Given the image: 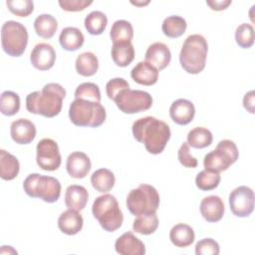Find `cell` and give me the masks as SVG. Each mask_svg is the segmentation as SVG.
Wrapping results in <instances>:
<instances>
[{
  "instance_id": "cell-1",
  "label": "cell",
  "mask_w": 255,
  "mask_h": 255,
  "mask_svg": "<svg viewBox=\"0 0 255 255\" xmlns=\"http://www.w3.org/2000/svg\"><path fill=\"white\" fill-rule=\"evenodd\" d=\"M133 137L144 144L151 154H159L165 148L170 138L169 126L154 117H144L136 120L131 127Z\"/></svg>"
},
{
  "instance_id": "cell-2",
  "label": "cell",
  "mask_w": 255,
  "mask_h": 255,
  "mask_svg": "<svg viewBox=\"0 0 255 255\" xmlns=\"http://www.w3.org/2000/svg\"><path fill=\"white\" fill-rule=\"evenodd\" d=\"M65 97L66 91L60 84L49 83L27 96L26 109L31 114L54 118L60 114Z\"/></svg>"
},
{
  "instance_id": "cell-3",
  "label": "cell",
  "mask_w": 255,
  "mask_h": 255,
  "mask_svg": "<svg viewBox=\"0 0 255 255\" xmlns=\"http://www.w3.org/2000/svg\"><path fill=\"white\" fill-rule=\"evenodd\" d=\"M208 45L205 38L199 34L188 36L182 44L179 62L181 67L188 74L196 75L205 68Z\"/></svg>"
},
{
  "instance_id": "cell-4",
  "label": "cell",
  "mask_w": 255,
  "mask_h": 255,
  "mask_svg": "<svg viewBox=\"0 0 255 255\" xmlns=\"http://www.w3.org/2000/svg\"><path fill=\"white\" fill-rule=\"evenodd\" d=\"M106 110L98 102L75 99L69 108V118L78 127L98 128L106 121Z\"/></svg>"
},
{
  "instance_id": "cell-5",
  "label": "cell",
  "mask_w": 255,
  "mask_h": 255,
  "mask_svg": "<svg viewBox=\"0 0 255 255\" xmlns=\"http://www.w3.org/2000/svg\"><path fill=\"white\" fill-rule=\"evenodd\" d=\"M92 212L102 228L108 232L118 230L123 224L124 214L117 198L112 194L98 196L93 203Z\"/></svg>"
},
{
  "instance_id": "cell-6",
  "label": "cell",
  "mask_w": 255,
  "mask_h": 255,
  "mask_svg": "<svg viewBox=\"0 0 255 255\" xmlns=\"http://www.w3.org/2000/svg\"><path fill=\"white\" fill-rule=\"evenodd\" d=\"M23 188L26 194L33 198H40L45 202H56L61 195V183L53 177L39 173L29 174L24 182Z\"/></svg>"
},
{
  "instance_id": "cell-7",
  "label": "cell",
  "mask_w": 255,
  "mask_h": 255,
  "mask_svg": "<svg viewBox=\"0 0 255 255\" xmlns=\"http://www.w3.org/2000/svg\"><path fill=\"white\" fill-rule=\"evenodd\" d=\"M159 194L149 184H140L129 191L127 196V207L131 214L139 216L156 212L159 206Z\"/></svg>"
},
{
  "instance_id": "cell-8",
  "label": "cell",
  "mask_w": 255,
  "mask_h": 255,
  "mask_svg": "<svg viewBox=\"0 0 255 255\" xmlns=\"http://www.w3.org/2000/svg\"><path fill=\"white\" fill-rule=\"evenodd\" d=\"M28 31L17 21H6L1 28V45L3 51L11 57L23 55L28 44Z\"/></svg>"
},
{
  "instance_id": "cell-9",
  "label": "cell",
  "mask_w": 255,
  "mask_h": 255,
  "mask_svg": "<svg viewBox=\"0 0 255 255\" xmlns=\"http://www.w3.org/2000/svg\"><path fill=\"white\" fill-rule=\"evenodd\" d=\"M117 107L125 114H136L147 111L152 106V98L149 93L140 90L125 89L114 99Z\"/></svg>"
},
{
  "instance_id": "cell-10",
  "label": "cell",
  "mask_w": 255,
  "mask_h": 255,
  "mask_svg": "<svg viewBox=\"0 0 255 255\" xmlns=\"http://www.w3.org/2000/svg\"><path fill=\"white\" fill-rule=\"evenodd\" d=\"M37 164L43 170L54 171L58 169L62 162L58 143L52 138L41 139L36 147Z\"/></svg>"
},
{
  "instance_id": "cell-11",
  "label": "cell",
  "mask_w": 255,
  "mask_h": 255,
  "mask_svg": "<svg viewBox=\"0 0 255 255\" xmlns=\"http://www.w3.org/2000/svg\"><path fill=\"white\" fill-rule=\"evenodd\" d=\"M229 206L235 216H249L254 210V191L246 185L236 187L229 194Z\"/></svg>"
},
{
  "instance_id": "cell-12",
  "label": "cell",
  "mask_w": 255,
  "mask_h": 255,
  "mask_svg": "<svg viewBox=\"0 0 255 255\" xmlns=\"http://www.w3.org/2000/svg\"><path fill=\"white\" fill-rule=\"evenodd\" d=\"M30 61L34 68L40 71L50 70L56 61V52L48 43L37 44L30 55Z\"/></svg>"
},
{
  "instance_id": "cell-13",
  "label": "cell",
  "mask_w": 255,
  "mask_h": 255,
  "mask_svg": "<svg viewBox=\"0 0 255 255\" xmlns=\"http://www.w3.org/2000/svg\"><path fill=\"white\" fill-rule=\"evenodd\" d=\"M36 127L28 119H18L11 124L10 134L18 144H28L36 136Z\"/></svg>"
},
{
  "instance_id": "cell-14",
  "label": "cell",
  "mask_w": 255,
  "mask_h": 255,
  "mask_svg": "<svg viewBox=\"0 0 255 255\" xmlns=\"http://www.w3.org/2000/svg\"><path fill=\"white\" fill-rule=\"evenodd\" d=\"M145 62L151 64L158 71L165 69L171 60V53L169 48L161 42L151 44L145 52Z\"/></svg>"
},
{
  "instance_id": "cell-15",
  "label": "cell",
  "mask_w": 255,
  "mask_h": 255,
  "mask_svg": "<svg viewBox=\"0 0 255 255\" xmlns=\"http://www.w3.org/2000/svg\"><path fill=\"white\" fill-rule=\"evenodd\" d=\"M91 160L83 151H74L69 154L66 168L69 175L73 178H84L91 169Z\"/></svg>"
},
{
  "instance_id": "cell-16",
  "label": "cell",
  "mask_w": 255,
  "mask_h": 255,
  "mask_svg": "<svg viewBox=\"0 0 255 255\" xmlns=\"http://www.w3.org/2000/svg\"><path fill=\"white\" fill-rule=\"evenodd\" d=\"M115 249L121 255H143L145 253L144 244L130 231L124 233L116 240Z\"/></svg>"
},
{
  "instance_id": "cell-17",
  "label": "cell",
  "mask_w": 255,
  "mask_h": 255,
  "mask_svg": "<svg viewBox=\"0 0 255 255\" xmlns=\"http://www.w3.org/2000/svg\"><path fill=\"white\" fill-rule=\"evenodd\" d=\"M169 116L171 120L179 126L188 125L195 116L194 105L186 99H178L171 104Z\"/></svg>"
},
{
  "instance_id": "cell-18",
  "label": "cell",
  "mask_w": 255,
  "mask_h": 255,
  "mask_svg": "<svg viewBox=\"0 0 255 255\" xmlns=\"http://www.w3.org/2000/svg\"><path fill=\"white\" fill-rule=\"evenodd\" d=\"M200 213L207 222H217L224 215V203L217 195L204 197L200 202Z\"/></svg>"
},
{
  "instance_id": "cell-19",
  "label": "cell",
  "mask_w": 255,
  "mask_h": 255,
  "mask_svg": "<svg viewBox=\"0 0 255 255\" xmlns=\"http://www.w3.org/2000/svg\"><path fill=\"white\" fill-rule=\"evenodd\" d=\"M235 161L232 157L221 147L216 146L214 150H211L207 154H205L203 159V165L205 169L213 170L216 172H221L233 164Z\"/></svg>"
},
{
  "instance_id": "cell-20",
  "label": "cell",
  "mask_w": 255,
  "mask_h": 255,
  "mask_svg": "<svg viewBox=\"0 0 255 255\" xmlns=\"http://www.w3.org/2000/svg\"><path fill=\"white\" fill-rule=\"evenodd\" d=\"M131 79L143 86H152L157 82L158 70L151 64L141 61L138 62L130 71Z\"/></svg>"
},
{
  "instance_id": "cell-21",
  "label": "cell",
  "mask_w": 255,
  "mask_h": 255,
  "mask_svg": "<svg viewBox=\"0 0 255 255\" xmlns=\"http://www.w3.org/2000/svg\"><path fill=\"white\" fill-rule=\"evenodd\" d=\"M84 224V219L79 211L68 209L64 211L58 218L59 229L67 235H75L79 233Z\"/></svg>"
},
{
  "instance_id": "cell-22",
  "label": "cell",
  "mask_w": 255,
  "mask_h": 255,
  "mask_svg": "<svg viewBox=\"0 0 255 255\" xmlns=\"http://www.w3.org/2000/svg\"><path fill=\"white\" fill-rule=\"evenodd\" d=\"M89 193L86 187L73 184L67 187L65 193V204L69 209L77 211L83 210L88 202Z\"/></svg>"
},
{
  "instance_id": "cell-23",
  "label": "cell",
  "mask_w": 255,
  "mask_h": 255,
  "mask_svg": "<svg viewBox=\"0 0 255 255\" xmlns=\"http://www.w3.org/2000/svg\"><path fill=\"white\" fill-rule=\"evenodd\" d=\"M169 239L174 246L184 248L193 243L195 239V234L192 227H190L189 225L184 223H178L170 229Z\"/></svg>"
},
{
  "instance_id": "cell-24",
  "label": "cell",
  "mask_w": 255,
  "mask_h": 255,
  "mask_svg": "<svg viewBox=\"0 0 255 255\" xmlns=\"http://www.w3.org/2000/svg\"><path fill=\"white\" fill-rule=\"evenodd\" d=\"M85 37L82 31L76 27L64 28L59 36V42L66 51H76L84 44Z\"/></svg>"
},
{
  "instance_id": "cell-25",
  "label": "cell",
  "mask_w": 255,
  "mask_h": 255,
  "mask_svg": "<svg viewBox=\"0 0 255 255\" xmlns=\"http://www.w3.org/2000/svg\"><path fill=\"white\" fill-rule=\"evenodd\" d=\"M114 63L119 67L128 66L134 59V48L131 42L113 43L111 51Z\"/></svg>"
},
{
  "instance_id": "cell-26",
  "label": "cell",
  "mask_w": 255,
  "mask_h": 255,
  "mask_svg": "<svg viewBox=\"0 0 255 255\" xmlns=\"http://www.w3.org/2000/svg\"><path fill=\"white\" fill-rule=\"evenodd\" d=\"M20 170V164L16 156L8 151L0 150V176L4 180L14 179Z\"/></svg>"
},
{
  "instance_id": "cell-27",
  "label": "cell",
  "mask_w": 255,
  "mask_h": 255,
  "mask_svg": "<svg viewBox=\"0 0 255 255\" xmlns=\"http://www.w3.org/2000/svg\"><path fill=\"white\" fill-rule=\"evenodd\" d=\"M75 67L78 74L84 77H91L99 69V60L94 53L84 52L77 57Z\"/></svg>"
},
{
  "instance_id": "cell-28",
  "label": "cell",
  "mask_w": 255,
  "mask_h": 255,
  "mask_svg": "<svg viewBox=\"0 0 255 255\" xmlns=\"http://www.w3.org/2000/svg\"><path fill=\"white\" fill-rule=\"evenodd\" d=\"M116 177L114 173L108 168H100L93 172L91 176V183L93 187L102 193H106L114 187Z\"/></svg>"
},
{
  "instance_id": "cell-29",
  "label": "cell",
  "mask_w": 255,
  "mask_h": 255,
  "mask_svg": "<svg viewBox=\"0 0 255 255\" xmlns=\"http://www.w3.org/2000/svg\"><path fill=\"white\" fill-rule=\"evenodd\" d=\"M58 28V22L50 14H41L34 21V29L38 36L44 39L52 38Z\"/></svg>"
},
{
  "instance_id": "cell-30",
  "label": "cell",
  "mask_w": 255,
  "mask_h": 255,
  "mask_svg": "<svg viewBox=\"0 0 255 255\" xmlns=\"http://www.w3.org/2000/svg\"><path fill=\"white\" fill-rule=\"evenodd\" d=\"M110 37L113 43L131 42L133 37V28L127 20H117L112 25Z\"/></svg>"
},
{
  "instance_id": "cell-31",
  "label": "cell",
  "mask_w": 255,
  "mask_h": 255,
  "mask_svg": "<svg viewBox=\"0 0 255 255\" xmlns=\"http://www.w3.org/2000/svg\"><path fill=\"white\" fill-rule=\"evenodd\" d=\"M213 135L211 131L203 127H196L187 133V143L193 148H204L211 144Z\"/></svg>"
},
{
  "instance_id": "cell-32",
  "label": "cell",
  "mask_w": 255,
  "mask_h": 255,
  "mask_svg": "<svg viewBox=\"0 0 255 255\" xmlns=\"http://www.w3.org/2000/svg\"><path fill=\"white\" fill-rule=\"evenodd\" d=\"M186 21L177 15L166 17L161 25V30L168 38H178L185 33Z\"/></svg>"
},
{
  "instance_id": "cell-33",
  "label": "cell",
  "mask_w": 255,
  "mask_h": 255,
  "mask_svg": "<svg viewBox=\"0 0 255 255\" xmlns=\"http://www.w3.org/2000/svg\"><path fill=\"white\" fill-rule=\"evenodd\" d=\"M158 227V218L156 212L147 213L137 216L132 223V229L136 233L142 235H149L155 232Z\"/></svg>"
},
{
  "instance_id": "cell-34",
  "label": "cell",
  "mask_w": 255,
  "mask_h": 255,
  "mask_svg": "<svg viewBox=\"0 0 255 255\" xmlns=\"http://www.w3.org/2000/svg\"><path fill=\"white\" fill-rule=\"evenodd\" d=\"M84 24L86 30L91 35H101L106 30L108 18L101 11H92L86 16Z\"/></svg>"
},
{
  "instance_id": "cell-35",
  "label": "cell",
  "mask_w": 255,
  "mask_h": 255,
  "mask_svg": "<svg viewBox=\"0 0 255 255\" xmlns=\"http://www.w3.org/2000/svg\"><path fill=\"white\" fill-rule=\"evenodd\" d=\"M220 180L221 177L219 172L204 168L197 173L195 177V184L200 190L208 191L216 188L219 185Z\"/></svg>"
},
{
  "instance_id": "cell-36",
  "label": "cell",
  "mask_w": 255,
  "mask_h": 255,
  "mask_svg": "<svg viewBox=\"0 0 255 255\" xmlns=\"http://www.w3.org/2000/svg\"><path fill=\"white\" fill-rule=\"evenodd\" d=\"M20 110V97L12 91H5L0 98V111L4 116H14Z\"/></svg>"
},
{
  "instance_id": "cell-37",
  "label": "cell",
  "mask_w": 255,
  "mask_h": 255,
  "mask_svg": "<svg viewBox=\"0 0 255 255\" xmlns=\"http://www.w3.org/2000/svg\"><path fill=\"white\" fill-rule=\"evenodd\" d=\"M235 40L242 49L251 48L254 44V28L251 24L242 23L235 30Z\"/></svg>"
},
{
  "instance_id": "cell-38",
  "label": "cell",
  "mask_w": 255,
  "mask_h": 255,
  "mask_svg": "<svg viewBox=\"0 0 255 255\" xmlns=\"http://www.w3.org/2000/svg\"><path fill=\"white\" fill-rule=\"evenodd\" d=\"M75 99H82L92 102H101V91L98 85L94 83H82L75 91Z\"/></svg>"
},
{
  "instance_id": "cell-39",
  "label": "cell",
  "mask_w": 255,
  "mask_h": 255,
  "mask_svg": "<svg viewBox=\"0 0 255 255\" xmlns=\"http://www.w3.org/2000/svg\"><path fill=\"white\" fill-rule=\"evenodd\" d=\"M6 5L12 14L19 17H27L34 10V3L31 0H9Z\"/></svg>"
},
{
  "instance_id": "cell-40",
  "label": "cell",
  "mask_w": 255,
  "mask_h": 255,
  "mask_svg": "<svg viewBox=\"0 0 255 255\" xmlns=\"http://www.w3.org/2000/svg\"><path fill=\"white\" fill-rule=\"evenodd\" d=\"M219 252V244L212 238L201 239L195 245L196 255H218Z\"/></svg>"
},
{
  "instance_id": "cell-41",
  "label": "cell",
  "mask_w": 255,
  "mask_h": 255,
  "mask_svg": "<svg viewBox=\"0 0 255 255\" xmlns=\"http://www.w3.org/2000/svg\"><path fill=\"white\" fill-rule=\"evenodd\" d=\"M129 85L128 83L123 79V78H114L110 80L106 85V93L109 99L113 100L116 98V96L123 90L128 89Z\"/></svg>"
},
{
  "instance_id": "cell-42",
  "label": "cell",
  "mask_w": 255,
  "mask_h": 255,
  "mask_svg": "<svg viewBox=\"0 0 255 255\" xmlns=\"http://www.w3.org/2000/svg\"><path fill=\"white\" fill-rule=\"evenodd\" d=\"M177 157H178L179 162L185 167L195 168L198 164L197 159L194 156H192L190 153V149H189V145H188L187 141L183 142L181 144V146L177 152Z\"/></svg>"
},
{
  "instance_id": "cell-43",
  "label": "cell",
  "mask_w": 255,
  "mask_h": 255,
  "mask_svg": "<svg viewBox=\"0 0 255 255\" xmlns=\"http://www.w3.org/2000/svg\"><path fill=\"white\" fill-rule=\"evenodd\" d=\"M93 1L88 0H60L59 5L65 11L69 12H78L83 11L88 6H90Z\"/></svg>"
},
{
  "instance_id": "cell-44",
  "label": "cell",
  "mask_w": 255,
  "mask_h": 255,
  "mask_svg": "<svg viewBox=\"0 0 255 255\" xmlns=\"http://www.w3.org/2000/svg\"><path fill=\"white\" fill-rule=\"evenodd\" d=\"M217 146L224 149L232 157V159L234 161H236L238 159L239 152H238V148H237L236 144L234 143V141H232L230 139H223L218 142Z\"/></svg>"
},
{
  "instance_id": "cell-45",
  "label": "cell",
  "mask_w": 255,
  "mask_h": 255,
  "mask_svg": "<svg viewBox=\"0 0 255 255\" xmlns=\"http://www.w3.org/2000/svg\"><path fill=\"white\" fill-rule=\"evenodd\" d=\"M206 4L215 11H221L226 9L230 4L231 0H213V1H206Z\"/></svg>"
},
{
  "instance_id": "cell-46",
  "label": "cell",
  "mask_w": 255,
  "mask_h": 255,
  "mask_svg": "<svg viewBox=\"0 0 255 255\" xmlns=\"http://www.w3.org/2000/svg\"><path fill=\"white\" fill-rule=\"evenodd\" d=\"M244 108L251 114H254V91H250L245 94L243 98Z\"/></svg>"
},
{
  "instance_id": "cell-47",
  "label": "cell",
  "mask_w": 255,
  "mask_h": 255,
  "mask_svg": "<svg viewBox=\"0 0 255 255\" xmlns=\"http://www.w3.org/2000/svg\"><path fill=\"white\" fill-rule=\"evenodd\" d=\"M132 4H134V5H137V6H139V5H144V4H148L149 3V1H146V2H131Z\"/></svg>"
}]
</instances>
